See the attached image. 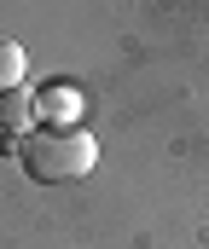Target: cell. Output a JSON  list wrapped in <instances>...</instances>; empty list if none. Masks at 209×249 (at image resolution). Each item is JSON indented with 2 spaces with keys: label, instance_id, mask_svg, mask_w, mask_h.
I'll list each match as a JSON object with an SVG mask.
<instances>
[{
  "label": "cell",
  "instance_id": "obj_1",
  "mask_svg": "<svg viewBox=\"0 0 209 249\" xmlns=\"http://www.w3.org/2000/svg\"><path fill=\"white\" fill-rule=\"evenodd\" d=\"M18 162H23V174H35L41 186H70V180L93 174V162H99V139H93L87 127L41 122L35 133L18 139Z\"/></svg>",
  "mask_w": 209,
  "mask_h": 249
},
{
  "label": "cell",
  "instance_id": "obj_2",
  "mask_svg": "<svg viewBox=\"0 0 209 249\" xmlns=\"http://www.w3.org/2000/svg\"><path fill=\"white\" fill-rule=\"evenodd\" d=\"M35 116H41V105H35V93H29V87H18V93H0V127H6V139H23V133H35Z\"/></svg>",
  "mask_w": 209,
  "mask_h": 249
},
{
  "label": "cell",
  "instance_id": "obj_3",
  "mask_svg": "<svg viewBox=\"0 0 209 249\" xmlns=\"http://www.w3.org/2000/svg\"><path fill=\"white\" fill-rule=\"evenodd\" d=\"M35 105H41V116H53L58 127H76V93L70 87H41Z\"/></svg>",
  "mask_w": 209,
  "mask_h": 249
},
{
  "label": "cell",
  "instance_id": "obj_4",
  "mask_svg": "<svg viewBox=\"0 0 209 249\" xmlns=\"http://www.w3.org/2000/svg\"><path fill=\"white\" fill-rule=\"evenodd\" d=\"M23 87V47L0 35V93H18Z\"/></svg>",
  "mask_w": 209,
  "mask_h": 249
}]
</instances>
